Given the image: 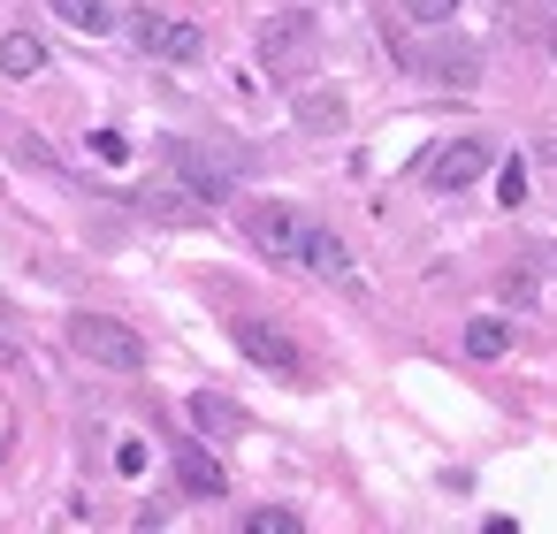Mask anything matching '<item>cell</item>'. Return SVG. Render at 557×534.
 <instances>
[{
	"mask_svg": "<svg viewBox=\"0 0 557 534\" xmlns=\"http://www.w3.org/2000/svg\"><path fill=\"white\" fill-rule=\"evenodd\" d=\"M298 115H306V123H344V108H336V100H306Z\"/></svg>",
	"mask_w": 557,
	"mask_h": 534,
	"instance_id": "d6986e66",
	"label": "cell"
},
{
	"mask_svg": "<svg viewBox=\"0 0 557 534\" xmlns=\"http://www.w3.org/2000/svg\"><path fill=\"white\" fill-rule=\"evenodd\" d=\"M260 54H268V70H275V77H290V70L313 54V16H275V24H268V39H260Z\"/></svg>",
	"mask_w": 557,
	"mask_h": 534,
	"instance_id": "52a82bcc",
	"label": "cell"
},
{
	"mask_svg": "<svg viewBox=\"0 0 557 534\" xmlns=\"http://www.w3.org/2000/svg\"><path fill=\"white\" fill-rule=\"evenodd\" d=\"M298 268H313V275H329V283H336V275H351V252H344V237H336V229H321V222H313V229H306Z\"/></svg>",
	"mask_w": 557,
	"mask_h": 534,
	"instance_id": "9c48e42d",
	"label": "cell"
},
{
	"mask_svg": "<svg viewBox=\"0 0 557 534\" xmlns=\"http://www.w3.org/2000/svg\"><path fill=\"white\" fill-rule=\"evenodd\" d=\"M245 534H298V511L268 504V511H245Z\"/></svg>",
	"mask_w": 557,
	"mask_h": 534,
	"instance_id": "2e32d148",
	"label": "cell"
},
{
	"mask_svg": "<svg viewBox=\"0 0 557 534\" xmlns=\"http://www.w3.org/2000/svg\"><path fill=\"white\" fill-rule=\"evenodd\" d=\"M47 70V39L39 32H9L0 39V77H39Z\"/></svg>",
	"mask_w": 557,
	"mask_h": 534,
	"instance_id": "8fae6325",
	"label": "cell"
},
{
	"mask_svg": "<svg viewBox=\"0 0 557 534\" xmlns=\"http://www.w3.org/2000/svg\"><path fill=\"white\" fill-rule=\"evenodd\" d=\"M184 199H191V191H146V207L169 214V222H191V214H199V207H184Z\"/></svg>",
	"mask_w": 557,
	"mask_h": 534,
	"instance_id": "ac0fdd59",
	"label": "cell"
},
{
	"mask_svg": "<svg viewBox=\"0 0 557 534\" xmlns=\"http://www.w3.org/2000/svg\"><path fill=\"white\" fill-rule=\"evenodd\" d=\"M230 336H237V351L252 359V367H268V374H283V382H306V351L275 328V321H260V313H237L230 321Z\"/></svg>",
	"mask_w": 557,
	"mask_h": 534,
	"instance_id": "3957f363",
	"label": "cell"
},
{
	"mask_svg": "<svg viewBox=\"0 0 557 534\" xmlns=\"http://www.w3.org/2000/svg\"><path fill=\"white\" fill-rule=\"evenodd\" d=\"M458 9H466V0H397V16H405V24H420V32H443Z\"/></svg>",
	"mask_w": 557,
	"mask_h": 534,
	"instance_id": "9a60e30c",
	"label": "cell"
},
{
	"mask_svg": "<svg viewBox=\"0 0 557 534\" xmlns=\"http://www.w3.org/2000/svg\"><path fill=\"white\" fill-rule=\"evenodd\" d=\"M488 161H496V146H488V138H458V146H443V153L420 169V184H428V191H466V184H481V176H488Z\"/></svg>",
	"mask_w": 557,
	"mask_h": 534,
	"instance_id": "5b68a950",
	"label": "cell"
},
{
	"mask_svg": "<svg viewBox=\"0 0 557 534\" xmlns=\"http://www.w3.org/2000/svg\"><path fill=\"white\" fill-rule=\"evenodd\" d=\"M70 351L92 359V367H115V374H138L146 367V344L131 321H108V313H77L70 321Z\"/></svg>",
	"mask_w": 557,
	"mask_h": 534,
	"instance_id": "6da1fadb",
	"label": "cell"
},
{
	"mask_svg": "<svg viewBox=\"0 0 557 534\" xmlns=\"http://www.w3.org/2000/svg\"><path fill=\"white\" fill-rule=\"evenodd\" d=\"M245 229H252V245H260L268 260H290V268H298V252H306V229H313V214H298V207H275V199H260V207L245 214Z\"/></svg>",
	"mask_w": 557,
	"mask_h": 534,
	"instance_id": "277c9868",
	"label": "cell"
},
{
	"mask_svg": "<svg viewBox=\"0 0 557 534\" xmlns=\"http://www.w3.org/2000/svg\"><path fill=\"white\" fill-rule=\"evenodd\" d=\"M412 70L420 77H435V85H473V47H428V54H412Z\"/></svg>",
	"mask_w": 557,
	"mask_h": 534,
	"instance_id": "ba28073f",
	"label": "cell"
},
{
	"mask_svg": "<svg viewBox=\"0 0 557 534\" xmlns=\"http://www.w3.org/2000/svg\"><path fill=\"white\" fill-rule=\"evenodd\" d=\"M169 169L191 184V199H230L237 191V161H214L207 146H191V138H176L169 146Z\"/></svg>",
	"mask_w": 557,
	"mask_h": 534,
	"instance_id": "8992f818",
	"label": "cell"
},
{
	"mask_svg": "<svg viewBox=\"0 0 557 534\" xmlns=\"http://www.w3.org/2000/svg\"><path fill=\"white\" fill-rule=\"evenodd\" d=\"M176 481H184L191 496H222V488H230V473H222L199 443H184V450H176Z\"/></svg>",
	"mask_w": 557,
	"mask_h": 534,
	"instance_id": "30bf717a",
	"label": "cell"
},
{
	"mask_svg": "<svg viewBox=\"0 0 557 534\" xmlns=\"http://www.w3.org/2000/svg\"><path fill=\"white\" fill-rule=\"evenodd\" d=\"M496 199H504V207H519V199H527V161H504V176H496Z\"/></svg>",
	"mask_w": 557,
	"mask_h": 534,
	"instance_id": "e0dca14e",
	"label": "cell"
},
{
	"mask_svg": "<svg viewBox=\"0 0 557 534\" xmlns=\"http://www.w3.org/2000/svg\"><path fill=\"white\" fill-rule=\"evenodd\" d=\"M466 351H473V359H504V351H511V321L481 313V321L466 328Z\"/></svg>",
	"mask_w": 557,
	"mask_h": 534,
	"instance_id": "4fadbf2b",
	"label": "cell"
},
{
	"mask_svg": "<svg viewBox=\"0 0 557 534\" xmlns=\"http://www.w3.org/2000/svg\"><path fill=\"white\" fill-rule=\"evenodd\" d=\"M0 359H9V367H16V344H0Z\"/></svg>",
	"mask_w": 557,
	"mask_h": 534,
	"instance_id": "ffe728a7",
	"label": "cell"
},
{
	"mask_svg": "<svg viewBox=\"0 0 557 534\" xmlns=\"http://www.w3.org/2000/svg\"><path fill=\"white\" fill-rule=\"evenodd\" d=\"M131 47L153 54V62H199L207 54V32L184 24V16H161V9H131Z\"/></svg>",
	"mask_w": 557,
	"mask_h": 534,
	"instance_id": "7a4b0ae2",
	"label": "cell"
},
{
	"mask_svg": "<svg viewBox=\"0 0 557 534\" xmlns=\"http://www.w3.org/2000/svg\"><path fill=\"white\" fill-rule=\"evenodd\" d=\"M191 420H199L207 435H245V412H237L230 397H191Z\"/></svg>",
	"mask_w": 557,
	"mask_h": 534,
	"instance_id": "5bb4252c",
	"label": "cell"
},
{
	"mask_svg": "<svg viewBox=\"0 0 557 534\" xmlns=\"http://www.w3.org/2000/svg\"><path fill=\"white\" fill-rule=\"evenodd\" d=\"M47 9H54V16H62L70 32H92V39H100V32L115 24V16H108V0H47Z\"/></svg>",
	"mask_w": 557,
	"mask_h": 534,
	"instance_id": "7c38bea8",
	"label": "cell"
}]
</instances>
